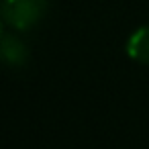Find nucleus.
<instances>
[{
  "label": "nucleus",
  "mask_w": 149,
  "mask_h": 149,
  "mask_svg": "<svg viewBox=\"0 0 149 149\" xmlns=\"http://www.w3.org/2000/svg\"><path fill=\"white\" fill-rule=\"evenodd\" d=\"M49 0H2V21L13 31H29L41 23Z\"/></svg>",
  "instance_id": "obj_1"
},
{
  "label": "nucleus",
  "mask_w": 149,
  "mask_h": 149,
  "mask_svg": "<svg viewBox=\"0 0 149 149\" xmlns=\"http://www.w3.org/2000/svg\"><path fill=\"white\" fill-rule=\"evenodd\" d=\"M0 53H2L4 63L6 65H13V68H21L29 59L27 45L17 35L8 33V31H2V39H0Z\"/></svg>",
  "instance_id": "obj_2"
},
{
  "label": "nucleus",
  "mask_w": 149,
  "mask_h": 149,
  "mask_svg": "<svg viewBox=\"0 0 149 149\" xmlns=\"http://www.w3.org/2000/svg\"><path fill=\"white\" fill-rule=\"evenodd\" d=\"M125 49H127V55L133 61L149 65V25H143L135 33H131Z\"/></svg>",
  "instance_id": "obj_3"
}]
</instances>
